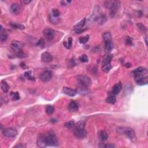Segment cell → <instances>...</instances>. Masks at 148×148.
Returning a JSON list of instances; mask_svg holds the SVG:
<instances>
[{"label":"cell","mask_w":148,"mask_h":148,"mask_svg":"<svg viewBox=\"0 0 148 148\" xmlns=\"http://www.w3.org/2000/svg\"><path fill=\"white\" fill-rule=\"evenodd\" d=\"M126 45H131L132 44H133V42H132L131 39L130 38H127L126 40Z\"/></svg>","instance_id":"40"},{"label":"cell","mask_w":148,"mask_h":148,"mask_svg":"<svg viewBox=\"0 0 148 148\" xmlns=\"http://www.w3.org/2000/svg\"><path fill=\"white\" fill-rule=\"evenodd\" d=\"M43 34L46 39L48 40H52L54 37V31L50 29H46L43 31Z\"/></svg>","instance_id":"11"},{"label":"cell","mask_w":148,"mask_h":148,"mask_svg":"<svg viewBox=\"0 0 148 148\" xmlns=\"http://www.w3.org/2000/svg\"><path fill=\"white\" fill-rule=\"evenodd\" d=\"M24 76L26 77H27V79H29V80H36V78H35V77L33 76L32 75H31V71H27L24 74Z\"/></svg>","instance_id":"31"},{"label":"cell","mask_w":148,"mask_h":148,"mask_svg":"<svg viewBox=\"0 0 148 148\" xmlns=\"http://www.w3.org/2000/svg\"><path fill=\"white\" fill-rule=\"evenodd\" d=\"M23 46V44L18 40H13L10 44V48L17 53L22 52Z\"/></svg>","instance_id":"9"},{"label":"cell","mask_w":148,"mask_h":148,"mask_svg":"<svg viewBox=\"0 0 148 148\" xmlns=\"http://www.w3.org/2000/svg\"><path fill=\"white\" fill-rule=\"evenodd\" d=\"M79 84L83 87H89L91 84V80L89 76L86 75H79L77 77Z\"/></svg>","instance_id":"5"},{"label":"cell","mask_w":148,"mask_h":148,"mask_svg":"<svg viewBox=\"0 0 148 148\" xmlns=\"http://www.w3.org/2000/svg\"><path fill=\"white\" fill-rule=\"evenodd\" d=\"M113 59V55L111 54H108L107 55H105L104 58L103 64H102L101 69L102 71L104 73H108L110 71L112 66H111V62Z\"/></svg>","instance_id":"3"},{"label":"cell","mask_w":148,"mask_h":148,"mask_svg":"<svg viewBox=\"0 0 148 148\" xmlns=\"http://www.w3.org/2000/svg\"><path fill=\"white\" fill-rule=\"evenodd\" d=\"M10 11L14 15H17L21 11L20 5L17 3H14L12 4L10 8Z\"/></svg>","instance_id":"13"},{"label":"cell","mask_w":148,"mask_h":148,"mask_svg":"<svg viewBox=\"0 0 148 148\" xmlns=\"http://www.w3.org/2000/svg\"><path fill=\"white\" fill-rule=\"evenodd\" d=\"M64 126L68 128H72L75 126V123L73 120L68 121V122L65 123Z\"/></svg>","instance_id":"36"},{"label":"cell","mask_w":148,"mask_h":148,"mask_svg":"<svg viewBox=\"0 0 148 148\" xmlns=\"http://www.w3.org/2000/svg\"><path fill=\"white\" fill-rule=\"evenodd\" d=\"M1 87L2 90L3 92L5 93H6L8 92L9 89V86L8 83H7L5 81H2V82H1Z\"/></svg>","instance_id":"25"},{"label":"cell","mask_w":148,"mask_h":148,"mask_svg":"<svg viewBox=\"0 0 148 148\" xmlns=\"http://www.w3.org/2000/svg\"><path fill=\"white\" fill-rule=\"evenodd\" d=\"M104 48L105 51L107 53H110L112 50V49H113V44L112 40L105 41Z\"/></svg>","instance_id":"16"},{"label":"cell","mask_w":148,"mask_h":148,"mask_svg":"<svg viewBox=\"0 0 148 148\" xmlns=\"http://www.w3.org/2000/svg\"><path fill=\"white\" fill-rule=\"evenodd\" d=\"M52 14L54 17H59V16L60 15V12L59 10L57 9H53L52 10Z\"/></svg>","instance_id":"37"},{"label":"cell","mask_w":148,"mask_h":148,"mask_svg":"<svg viewBox=\"0 0 148 148\" xmlns=\"http://www.w3.org/2000/svg\"><path fill=\"white\" fill-rule=\"evenodd\" d=\"M137 27H138V29L140 30L141 31H142V32H143V33L147 32V28H146L145 26H144L143 24L138 23V24H137Z\"/></svg>","instance_id":"34"},{"label":"cell","mask_w":148,"mask_h":148,"mask_svg":"<svg viewBox=\"0 0 148 148\" xmlns=\"http://www.w3.org/2000/svg\"><path fill=\"white\" fill-rule=\"evenodd\" d=\"M107 20V17L104 15H100L98 16L97 17H96V21L100 24H103L106 22Z\"/></svg>","instance_id":"20"},{"label":"cell","mask_w":148,"mask_h":148,"mask_svg":"<svg viewBox=\"0 0 148 148\" xmlns=\"http://www.w3.org/2000/svg\"><path fill=\"white\" fill-rule=\"evenodd\" d=\"M121 88H122V86H121V83H118L116 84L113 86L112 90V93L114 95L118 94L120 93V91L121 90Z\"/></svg>","instance_id":"18"},{"label":"cell","mask_w":148,"mask_h":148,"mask_svg":"<svg viewBox=\"0 0 148 148\" xmlns=\"http://www.w3.org/2000/svg\"><path fill=\"white\" fill-rule=\"evenodd\" d=\"M116 101V98L115 97V95L113 94L111 92L108 94V97H107L106 100V102L109 104H114Z\"/></svg>","instance_id":"17"},{"label":"cell","mask_w":148,"mask_h":148,"mask_svg":"<svg viewBox=\"0 0 148 148\" xmlns=\"http://www.w3.org/2000/svg\"><path fill=\"white\" fill-rule=\"evenodd\" d=\"M50 122H52V123H56V122H57V121H56V119H51L50 120Z\"/></svg>","instance_id":"45"},{"label":"cell","mask_w":148,"mask_h":148,"mask_svg":"<svg viewBox=\"0 0 148 148\" xmlns=\"http://www.w3.org/2000/svg\"><path fill=\"white\" fill-rule=\"evenodd\" d=\"M74 135L78 139H83L87 135V131L84 128H75Z\"/></svg>","instance_id":"10"},{"label":"cell","mask_w":148,"mask_h":148,"mask_svg":"<svg viewBox=\"0 0 148 148\" xmlns=\"http://www.w3.org/2000/svg\"><path fill=\"white\" fill-rule=\"evenodd\" d=\"M15 148H26V145H24V144H19V145H16Z\"/></svg>","instance_id":"41"},{"label":"cell","mask_w":148,"mask_h":148,"mask_svg":"<svg viewBox=\"0 0 148 148\" xmlns=\"http://www.w3.org/2000/svg\"><path fill=\"white\" fill-rule=\"evenodd\" d=\"M46 139L47 146L57 147L59 145L57 138L53 131H49L46 134Z\"/></svg>","instance_id":"4"},{"label":"cell","mask_w":148,"mask_h":148,"mask_svg":"<svg viewBox=\"0 0 148 148\" xmlns=\"http://www.w3.org/2000/svg\"><path fill=\"white\" fill-rule=\"evenodd\" d=\"M133 74H145L147 73V70L142 67H139L137 69H135L134 71H133Z\"/></svg>","instance_id":"26"},{"label":"cell","mask_w":148,"mask_h":148,"mask_svg":"<svg viewBox=\"0 0 148 148\" xmlns=\"http://www.w3.org/2000/svg\"><path fill=\"white\" fill-rule=\"evenodd\" d=\"M63 45H64V47H66L67 49H71L72 45H73V38L71 37H70L68 39V42H64L63 43Z\"/></svg>","instance_id":"28"},{"label":"cell","mask_w":148,"mask_h":148,"mask_svg":"<svg viewBox=\"0 0 148 148\" xmlns=\"http://www.w3.org/2000/svg\"><path fill=\"white\" fill-rule=\"evenodd\" d=\"M2 134L3 136L8 138H13L17 134V131L16 128L9 127L6 128L2 130Z\"/></svg>","instance_id":"6"},{"label":"cell","mask_w":148,"mask_h":148,"mask_svg":"<svg viewBox=\"0 0 148 148\" xmlns=\"http://www.w3.org/2000/svg\"><path fill=\"white\" fill-rule=\"evenodd\" d=\"M89 39V36H86L85 37H80L79 39V41L80 43L84 44L87 43L88 40Z\"/></svg>","instance_id":"32"},{"label":"cell","mask_w":148,"mask_h":148,"mask_svg":"<svg viewBox=\"0 0 148 148\" xmlns=\"http://www.w3.org/2000/svg\"><path fill=\"white\" fill-rule=\"evenodd\" d=\"M104 40L105 41H107V40H112V35H111V33L110 32H107L105 33L104 34H103V36Z\"/></svg>","instance_id":"30"},{"label":"cell","mask_w":148,"mask_h":148,"mask_svg":"<svg viewBox=\"0 0 148 148\" xmlns=\"http://www.w3.org/2000/svg\"><path fill=\"white\" fill-rule=\"evenodd\" d=\"M49 19H50V22L52 23V24H58L60 22V19L59 17H56L53 16L52 13L50 14V16H49Z\"/></svg>","instance_id":"24"},{"label":"cell","mask_w":148,"mask_h":148,"mask_svg":"<svg viewBox=\"0 0 148 148\" xmlns=\"http://www.w3.org/2000/svg\"><path fill=\"white\" fill-rule=\"evenodd\" d=\"M107 7L110 8V15L111 17H114L117 13L120 6V2L119 1H107Z\"/></svg>","instance_id":"2"},{"label":"cell","mask_w":148,"mask_h":148,"mask_svg":"<svg viewBox=\"0 0 148 148\" xmlns=\"http://www.w3.org/2000/svg\"><path fill=\"white\" fill-rule=\"evenodd\" d=\"M10 27H12V28L15 29H20V30H23L25 29V27L24 26L22 25V24H19V23H12V22H10L9 24Z\"/></svg>","instance_id":"23"},{"label":"cell","mask_w":148,"mask_h":148,"mask_svg":"<svg viewBox=\"0 0 148 148\" xmlns=\"http://www.w3.org/2000/svg\"><path fill=\"white\" fill-rule=\"evenodd\" d=\"M75 128H84L85 127V122L83 121H78L76 124H75Z\"/></svg>","instance_id":"33"},{"label":"cell","mask_w":148,"mask_h":148,"mask_svg":"<svg viewBox=\"0 0 148 148\" xmlns=\"http://www.w3.org/2000/svg\"><path fill=\"white\" fill-rule=\"evenodd\" d=\"M41 60L44 63H50L53 60V56L50 53L45 52L41 54Z\"/></svg>","instance_id":"12"},{"label":"cell","mask_w":148,"mask_h":148,"mask_svg":"<svg viewBox=\"0 0 148 148\" xmlns=\"http://www.w3.org/2000/svg\"><path fill=\"white\" fill-rule=\"evenodd\" d=\"M44 44H45V42H44V40L42 38L40 39L39 40H38V42H37V46H39L40 47L43 48L44 46Z\"/></svg>","instance_id":"38"},{"label":"cell","mask_w":148,"mask_h":148,"mask_svg":"<svg viewBox=\"0 0 148 148\" xmlns=\"http://www.w3.org/2000/svg\"><path fill=\"white\" fill-rule=\"evenodd\" d=\"M86 18H83L82 20H80V22L76 24V25L74 26V29H75V30H80L82 29V27L84 26V24L86 23Z\"/></svg>","instance_id":"22"},{"label":"cell","mask_w":148,"mask_h":148,"mask_svg":"<svg viewBox=\"0 0 148 148\" xmlns=\"http://www.w3.org/2000/svg\"><path fill=\"white\" fill-rule=\"evenodd\" d=\"M98 137L101 141L104 142L108 140V135L106 131H100L98 133Z\"/></svg>","instance_id":"19"},{"label":"cell","mask_w":148,"mask_h":148,"mask_svg":"<svg viewBox=\"0 0 148 148\" xmlns=\"http://www.w3.org/2000/svg\"><path fill=\"white\" fill-rule=\"evenodd\" d=\"M79 60L82 63H87L89 61V59L86 54H83L80 57H79Z\"/></svg>","instance_id":"35"},{"label":"cell","mask_w":148,"mask_h":148,"mask_svg":"<svg viewBox=\"0 0 148 148\" xmlns=\"http://www.w3.org/2000/svg\"><path fill=\"white\" fill-rule=\"evenodd\" d=\"M53 77L52 72L49 70H46L40 74L39 76L40 79L44 82H47L52 79Z\"/></svg>","instance_id":"8"},{"label":"cell","mask_w":148,"mask_h":148,"mask_svg":"<svg viewBox=\"0 0 148 148\" xmlns=\"http://www.w3.org/2000/svg\"><path fill=\"white\" fill-rule=\"evenodd\" d=\"M127 68H130V67H131V64H130V63H127V64L125 65Z\"/></svg>","instance_id":"44"},{"label":"cell","mask_w":148,"mask_h":148,"mask_svg":"<svg viewBox=\"0 0 148 148\" xmlns=\"http://www.w3.org/2000/svg\"><path fill=\"white\" fill-rule=\"evenodd\" d=\"M117 132L120 134H124L126 135L132 142H134L136 141L137 137L135 132L133 128L130 127H120L117 128Z\"/></svg>","instance_id":"1"},{"label":"cell","mask_w":148,"mask_h":148,"mask_svg":"<svg viewBox=\"0 0 148 148\" xmlns=\"http://www.w3.org/2000/svg\"><path fill=\"white\" fill-rule=\"evenodd\" d=\"M54 112V108L52 105H47L46 108V112L47 114H52Z\"/></svg>","instance_id":"29"},{"label":"cell","mask_w":148,"mask_h":148,"mask_svg":"<svg viewBox=\"0 0 148 148\" xmlns=\"http://www.w3.org/2000/svg\"><path fill=\"white\" fill-rule=\"evenodd\" d=\"M71 3V1H63L61 2V3L62 4V5H67L69 4V3Z\"/></svg>","instance_id":"42"},{"label":"cell","mask_w":148,"mask_h":148,"mask_svg":"<svg viewBox=\"0 0 148 148\" xmlns=\"http://www.w3.org/2000/svg\"><path fill=\"white\" fill-rule=\"evenodd\" d=\"M100 147L102 148H113L115 147V146L112 145V144H107V145H103L101 146H100Z\"/></svg>","instance_id":"39"},{"label":"cell","mask_w":148,"mask_h":148,"mask_svg":"<svg viewBox=\"0 0 148 148\" xmlns=\"http://www.w3.org/2000/svg\"><path fill=\"white\" fill-rule=\"evenodd\" d=\"M63 91L64 93L67 95L68 96L70 97H74L76 94V91L75 90H73L71 89V88L68 87H63Z\"/></svg>","instance_id":"15"},{"label":"cell","mask_w":148,"mask_h":148,"mask_svg":"<svg viewBox=\"0 0 148 148\" xmlns=\"http://www.w3.org/2000/svg\"><path fill=\"white\" fill-rule=\"evenodd\" d=\"M37 145L39 148H45L47 147L46 139V134H39L38 135L37 140Z\"/></svg>","instance_id":"7"},{"label":"cell","mask_w":148,"mask_h":148,"mask_svg":"<svg viewBox=\"0 0 148 148\" xmlns=\"http://www.w3.org/2000/svg\"><path fill=\"white\" fill-rule=\"evenodd\" d=\"M0 40L1 42H4L8 38V34L3 29L2 26H1V30H0Z\"/></svg>","instance_id":"21"},{"label":"cell","mask_w":148,"mask_h":148,"mask_svg":"<svg viewBox=\"0 0 148 148\" xmlns=\"http://www.w3.org/2000/svg\"><path fill=\"white\" fill-rule=\"evenodd\" d=\"M68 109L71 112H76L79 110V106L75 101H71L68 105Z\"/></svg>","instance_id":"14"},{"label":"cell","mask_w":148,"mask_h":148,"mask_svg":"<svg viewBox=\"0 0 148 148\" xmlns=\"http://www.w3.org/2000/svg\"><path fill=\"white\" fill-rule=\"evenodd\" d=\"M31 2V1H28V0H24V1H23L22 2L24 3V4L25 5H27L29 4V3H30Z\"/></svg>","instance_id":"43"},{"label":"cell","mask_w":148,"mask_h":148,"mask_svg":"<svg viewBox=\"0 0 148 148\" xmlns=\"http://www.w3.org/2000/svg\"><path fill=\"white\" fill-rule=\"evenodd\" d=\"M9 96L13 101H17L20 99V95L18 92H11Z\"/></svg>","instance_id":"27"}]
</instances>
